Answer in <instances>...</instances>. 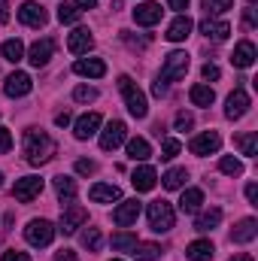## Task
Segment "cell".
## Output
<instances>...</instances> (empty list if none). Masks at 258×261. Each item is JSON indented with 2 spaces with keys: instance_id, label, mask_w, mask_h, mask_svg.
<instances>
[{
  "instance_id": "17",
  "label": "cell",
  "mask_w": 258,
  "mask_h": 261,
  "mask_svg": "<svg viewBox=\"0 0 258 261\" xmlns=\"http://www.w3.org/2000/svg\"><path fill=\"white\" fill-rule=\"evenodd\" d=\"M134 21L143 24V28L158 24V21H161V6H158V3H140V6L134 9Z\"/></svg>"
},
{
  "instance_id": "15",
  "label": "cell",
  "mask_w": 258,
  "mask_h": 261,
  "mask_svg": "<svg viewBox=\"0 0 258 261\" xmlns=\"http://www.w3.org/2000/svg\"><path fill=\"white\" fill-rule=\"evenodd\" d=\"M192 28H194V21L189 15H176V18L167 24V34H164V37H167L170 43H183V40L192 34Z\"/></svg>"
},
{
  "instance_id": "11",
  "label": "cell",
  "mask_w": 258,
  "mask_h": 261,
  "mask_svg": "<svg viewBox=\"0 0 258 261\" xmlns=\"http://www.w3.org/2000/svg\"><path fill=\"white\" fill-rule=\"evenodd\" d=\"M31 88H34V82H31V76H28V73H21V70L9 73V76H6V82H3V91H6L9 97H24Z\"/></svg>"
},
{
  "instance_id": "48",
  "label": "cell",
  "mask_w": 258,
  "mask_h": 261,
  "mask_svg": "<svg viewBox=\"0 0 258 261\" xmlns=\"http://www.w3.org/2000/svg\"><path fill=\"white\" fill-rule=\"evenodd\" d=\"M55 261H79V258H76L73 249H61V252H55Z\"/></svg>"
},
{
  "instance_id": "38",
  "label": "cell",
  "mask_w": 258,
  "mask_h": 261,
  "mask_svg": "<svg viewBox=\"0 0 258 261\" xmlns=\"http://www.w3.org/2000/svg\"><path fill=\"white\" fill-rule=\"evenodd\" d=\"M58 21H61V24H73V21H79V9H76L73 3H61V6H58Z\"/></svg>"
},
{
  "instance_id": "12",
  "label": "cell",
  "mask_w": 258,
  "mask_h": 261,
  "mask_svg": "<svg viewBox=\"0 0 258 261\" xmlns=\"http://www.w3.org/2000/svg\"><path fill=\"white\" fill-rule=\"evenodd\" d=\"M18 18H21V24H28V28H43V24H46V9H43L40 3H34V0H24L21 9H18Z\"/></svg>"
},
{
  "instance_id": "7",
  "label": "cell",
  "mask_w": 258,
  "mask_h": 261,
  "mask_svg": "<svg viewBox=\"0 0 258 261\" xmlns=\"http://www.w3.org/2000/svg\"><path fill=\"white\" fill-rule=\"evenodd\" d=\"M125 140H128V125L116 119V122H110L107 130L100 134V149H104V152H113V149H119Z\"/></svg>"
},
{
  "instance_id": "47",
  "label": "cell",
  "mask_w": 258,
  "mask_h": 261,
  "mask_svg": "<svg viewBox=\"0 0 258 261\" xmlns=\"http://www.w3.org/2000/svg\"><path fill=\"white\" fill-rule=\"evenodd\" d=\"M152 94H155V97H164V94H167V82L155 79V82H152Z\"/></svg>"
},
{
  "instance_id": "29",
  "label": "cell",
  "mask_w": 258,
  "mask_h": 261,
  "mask_svg": "<svg viewBox=\"0 0 258 261\" xmlns=\"http://www.w3.org/2000/svg\"><path fill=\"white\" fill-rule=\"evenodd\" d=\"M219 222H222V210H219V206H213V210H207V213H200V216H197L194 228H197V231H213Z\"/></svg>"
},
{
  "instance_id": "14",
  "label": "cell",
  "mask_w": 258,
  "mask_h": 261,
  "mask_svg": "<svg viewBox=\"0 0 258 261\" xmlns=\"http://www.w3.org/2000/svg\"><path fill=\"white\" fill-rule=\"evenodd\" d=\"M91 46H94V37H91L88 28H76V31L70 34V40H67V49H70L73 55H88Z\"/></svg>"
},
{
  "instance_id": "54",
  "label": "cell",
  "mask_w": 258,
  "mask_h": 261,
  "mask_svg": "<svg viewBox=\"0 0 258 261\" xmlns=\"http://www.w3.org/2000/svg\"><path fill=\"white\" fill-rule=\"evenodd\" d=\"M6 21H9V6L0 0V24H6Z\"/></svg>"
},
{
  "instance_id": "27",
  "label": "cell",
  "mask_w": 258,
  "mask_h": 261,
  "mask_svg": "<svg viewBox=\"0 0 258 261\" xmlns=\"http://www.w3.org/2000/svg\"><path fill=\"white\" fill-rule=\"evenodd\" d=\"M189 97H192L194 107H213V100H216V91H213L210 85H192Z\"/></svg>"
},
{
  "instance_id": "21",
  "label": "cell",
  "mask_w": 258,
  "mask_h": 261,
  "mask_svg": "<svg viewBox=\"0 0 258 261\" xmlns=\"http://www.w3.org/2000/svg\"><path fill=\"white\" fill-rule=\"evenodd\" d=\"M88 197H91L94 203H113V200H122V189H119V186H104V182H97V186H91Z\"/></svg>"
},
{
  "instance_id": "52",
  "label": "cell",
  "mask_w": 258,
  "mask_h": 261,
  "mask_svg": "<svg viewBox=\"0 0 258 261\" xmlns=\"http://www.w3.org/2000/svg\"><path fill=\"white\" fill-rule=\"evenodd\" d=\"M55 125H58V128H67V125H70V113H58V116H55Z\"/></svg>"
},
{
  "instance_id": "39",
  "label": "cell",
  "mask_w": 258,
  "mask_h": 261,
  "mask_svg": "<svg viewBox=\"0 0 258 261\" xmlns=\"http://www.w3.org/2000/svg\"><path fill=\"white\" fill-rule=\"evenodd\" d=\"M203 3V9L210 12V15H219V12H228L231 6H234V0H200Z\"/></svg>"
},
{
  "instance_id": "36",
  "label": "cell",
  "mask_w": 258,
  "mask_h": 261,
  "mask_svg": "<svg viewBox=\"0 0 258 261\" xmlns=\"http://www.w3.org/2000/svg\"><path fill=\"white\" fill-rule=\"evenodd\" d=\"M219 170H222V173H228V176H240V173H243V161H240V158L225 155V158L219 161Z\"/></svg>"
},
{
  "instance_id": "28",
  "label": "cell",
  "mask_w": 258,
  "mask_h": 261,
  "mask_svg": "<svg viewBox=\"0 0 258 261\" xmlns=\"http://www.w3.org/2000/svg\"><path fill=\"white\" fill-rule=\"evenodd\" d=\"M152 155V146L143 140V137H134V140H128V158L131 161H146Z\"/></svg>"
},
{
  "instance_id": "56",
  "label": "cell",
  "mask_w": 258,
  "mask_h": 261,
  "mask_svg": "<svg viewBox=\"0 0 258 261\" xmlns=\"http://www.w3.org/2000/svg\"><path fill=\"white\" fill-rule=\"evenodd\" d=\"M0 186H3V173H0Z\"/></svg>"
},
{
  "instance_id": "41",
  "label": "cell",
  "mask_w": 258,
  "mask_h": 261,
  "mask_svg": "<svg viewBox=\"0 0 258 261\" xmlns=\"http://www.w3.org/2000/svg\"><path fill=\"white\" fill-rule=\"evenodd\" d=\"M161 152H164L161 158H176V155H179V140L167 137V140H164V146H161Z\"/></svg>"
},
{
  "instance_id": "30",
  "label": "cell",
  "mask_w": 258,
  "mask_h": 261,
  "mask_svg": "<svg viewBox=\"0 0 258 261\" xmlns=\"http://www.w3.org/2000/svg\"><path fill=\"white\" fill-rule=\"evenodd\" d=\"M55 192H58V197L64 203H73L76 200V182L70 176H55Z\"/></svg>"
},
{
  "instance_id": "19",
  "label": "cell",
  "mask_w": 258,
  "mask_h": 261,
  "mask_svg": "<svg viewBox=\"0 0 258 261\" xmlns=\"http://www.w3.org/2000/svg\"><path fill=\"white\" fill-rule=\"evenodd\" d=\"M73 73L88 76V79H100V76L107 73V64H104L100 58H79V61L73 64Z\"/></svg>"
},
{
  "instance_id": "51",
  "label": "cell",
  "mask_w": 258,
  "mask_h": 261,
  "mask_svg": "<svg viewBox=\"0 0 258 261\" xmlns=\"http://www.w3.org/2000/svg\"><path fill=\"white\" fill-rule=\"evenodd\" d=\"M246 197H249L252 203H258V186H255V182H249V186H246Z\"/></svg>"
},
{
  "instance_id": "53",
  "label": "cell",
  "mask_w": 258,
  "mask_h": 261,
  "mask_svg": "<svg viewBox=\"0 0 258 261\" xmlns=\"http://www.w3.org/2000/svg\"><path fill=\"white\" fill-rule=\"evenodd\" d=\"M243 21H246V28H255V9H246L243 12Z\"/></svg>"
},
{
  "instance_id": "22",
  "label": "cell",
  "mask_w": 258,
  "mask_h": 261,
  "mask_svg": "<svg viewBox=\"0 0 258 261\" xmlns=\"http://www.w3.org/2000/svg\"><path fill=\"white\" fill-rule=\"evenodd\" d=\"M131 182H134V189H137V192H152V189H155V182H158V173H155L152 167H137V170H134V176H131Z\"/></svg>"
},
{
  "instance_id": "46",
  "label": "cell",
  "mask_w": 258,
  "mask_h": 261,
  "mask_svg": "<svg viewBox=\"0 0 258 261\" xmlns=\"http://www.w3.org/2000/svg\"><path fill=\"white\" fill-rule=\"evenodd\" d=\"M3 261H31V255L18 252V249H9V252H3Z\"/></svg>"
},
{
  "instance_id": "57",
  "label": "cell",
  "mask_w": 258,
  "mask_h": 261,
  "mask_svg": "<svg viewBox=\"0 0 258 261\" xmlns=\"http://www.w3.org/2000/svg\"><path fill=\"white\" fill-rule=\"evenodd\" d=\"M249 3H255V0H249Z\"/></svg>"
},
{
  "instance_id": "3",
  "label": "cell",
  "mask_w": 258,
  "mask_h": 261,
  "mask_svg": "<svg viewBox=\"0 0 258 261\" xmlns=\"http://www.w3.org/2000/svg\"><path fill=\"white\" fill-rule=\"evenodd\" d=\"M119 88H122V94H125V107H128L131 116H134V119H146V113H149L146 94L131 82V76H119Z\"/></svg>"
},
{
  "instance_id": "2",
  "label": "cell",
  "mask_w": 258,
  "mask_h": 261,
  "mask_svg": "<svg viewBox=\"0 0 258 261\" xmlns=\"http://www.w3.org/2000/svg\"><path fill=\"white\" fill-rule=\"evenodd\" d=\"M146 216H149V228L155 234H167L173 228V222H176V213H173V206L167 200H152L149 210H146Z\"/></svg>"
},
{
  "instance_id": "13",
  "label": "cell",
  "mask_w": 258,
  "mask_h": 261,
  "mask_svg": "<svg viewBox=\"0 0 258 261\" xmlns=\"http://www.w3.org/2000/svg\"><path fill=\"white\" fill-rule=\"evenodd\" d=\"M52 55H55V43L52 40H37L31 46V52H28V61L34 67H46L52 61Z\"/></svg>"
},
{
  "instance_id": "58",
  "label": "cell",
  "mask_w": 258,
  "mask_h": 261,
  "mask_svg": "<svg viewBox=\"0 0 258 261\" xmlns=\"http://www.w3.org/2000/svg\"><path fill=\"white\" fill-rule=\"evenodd\" d=\"M113 261H119V258H113Z\"/></svg>"
},
{
  "instance_id": "31",
  "label": "cell",
  "mask_w": 258,
  "mask_h": 261,
  "mask_svg": "<svg viewBox=\"0 0 258 261\" xmlns=\"http://www.w3.org/2000/svg\"><path fill=\"white\" fill-rule=\"evenodd\" d=\"M0 52H3V58H6L9 64H18V61L24 58V46H21V40H6V43L0 46Z\"/></svg>"
},
{
  "instance_id": "1",
  "label": "cell",
  "mask_w": 258,
  "mask_h": 261,
  "mask_svg": "<svg viewBox=\"0 0 258 261\" xmlns=\"http://www.w3.org/2000/svg\"><path fill=\"white\" fill-rule=\"evenodd\" d=\"M52 155H55V140H52L46 130H40V128L24 130V158H28V164L40 167V164H46Z\"/></svg>"
},
{
  "instance_id": "45",
  "label": "cell",
  "mask_w": 258,
  "mask_h": 261,
  "mask_svg": "<svg viewBox=\"0 0 258 261\" xmlns=\"http://www.w3.org/2000/svg\"><path fill=\"white\" fill-rule=\"evenodd\" d=\"M173 125H176V130H189V128H192V125H194V119H192V116H189V113H179Z\"/></svg>"
},
{
  "instance_id": "43",
  "label": "cell",
  "mask_w": 258,
  "mask_h": 261,
  "mask_svg": "<svg viewBox=\"0 0 258 261\" xmlns=\"http://www.w3.org/2000/svg\"><path fill=\"white\" fill-rule=\"evenodd\" d=\"M9 149H12V134L6 128H0V155H6Z\"/></svg>"
},
{
  "instance_id": "25",
  "label": "cell",
  "mask_w": 258,
  "mask_h": 261,
  "mask_svg": "<svg viewBox=\"0 0 258 261\" xmlns=\"http://www.w3.org/2000/svg\"><path fill=\"white\" fill-rule=\"evenodd\" d=\"M213 243L210 240H194V243H189V249H186V258L189 261H210L213 258Z\"/></svg>"
},
{
  "instance_id": "55",
  "label": "cell",
  "mask_w": 258,
  "mask_h": 261,
  "mask_svg": "<svg viewBox=\"0 0 258 261\" xmlns=\"http://www.w3.org/2000/svg\"><path fill=\"white\" fill-rule=\"evenodd\" d=\"M228 261H255L252 255H246V252H240V255H234V258H228Z\"/></svg>"
},
{
  "instance_id": "9",
  "label": "cell",
  "mask_w": 258,
  "mask_h": 261,
  "mask_svg": "<svg viewBox=\"0 0 258 261\" xmlns=\"http://www.w3.org/2000/svg\"><path fill=\"white\" fill-rule=\"evenodd\" d=\"M219 146H222V137L216 130H203V134H197L192 143H189L192 155H216Z\"/></svg>"
},
{
  "instance_id": "5",
  "label": "cell",
  "mask_w": 258,
  "mask_h": 261,
  "mask_svg": "<svg viewBox=\"0 0 258 261\" xmlns=\"http://www.w3.org/2000/svg\"><path fill=\"white\" fill-rule=\"evenodd\" d=\"M189 73V52H170L164 58V67H161V82H176Z\"/></svg>"
},
{
  "instance_id": "33",
  "label": "cell",
  "mask_w": 258,
  "mask_h": 261,
  "mask_svg": "<svg viewBox=\"0 0 258 261\" xmlns=\"http://www.w3.org/2000/svg\"><path fill=\"white\" fill-rule=\"evenodd\" d=\"M234 143H237V149H240L243 155H249V158L258 155V134H240Z\"/></svg>"
},
{
  "instance_id": "26",
  "label": "cell",
  "mask_w": 258,
  "mask_h": 261,
  "mask_svg": "<svg viewBox=\"0 0 258 261\" xmlns=\"http://www.w3.org/2000/svg\"><path fill=\"white\" fill-rule=\"evenodd\" d=\"M200 203H203V192H200V189H186L183 197H179V210H183V213H197Z\"/></svg>"
},
{
  "instance_id": "40",
  "label": "cell",
  "mask_w": 258,
  "mask_h": 261,
  "mask_svg": "<svg viewBox=\"0 0 258 261\" xmlns=\"http://www.w3.org/2000/svg\"><path fill=\"white\" fill-rule=\"evenodd\" d=\"M73 100H79V103H91V100H97V88H91V85H79V88L73 91Z\"/></svg>"
},
{
  "instance_id": "18",
  "label": "cell",
  "mask_w": 258,
  "mask_h": 261,
  "mask_svg": "<svg viewBox=\"0 0 258 261\" xmlns=\"http://www.w3.org/2000/svg\"><path fill=\"white\" fill-rule=\"evenodd\" d=\"M100 128V116L97 113H85L82 119H76V125H73V134H76V140H88V137H94Z\"/></svg>"
},
{
  "instance_id": "50",
  "label": "cell",
  "mask_w": 258,
  "mask_h": 261,
  "mask_svg": "<svg viewBox=\"0 0 258 261\" xmlns=\"http://www.w3.org/2000/svg\"><path fill=\"white\" fill-rule=\"evenodd\" d=\"M167 6L176 9V12H183V9H189V0H167Z\"/></svg>"
},
{
  "instance_id": "23",
  "label": "cell",
  "mask_w": 258,
  "mask_h": 261,
  "mask_svg": "<svg viewBox=\"0 0 258 261\" xmlns=\"http://www.w3.org/2000/svg\"><path fill=\"white\" fill-rule=\"evenodd\" d=\"M258 234V222L255 219H243V222H237V228L231 231V240L234 243H249V240H255Z\"/></svg>"
},
{
  "instance_id": "42",
  "label": "cell",
  "mask_w": 258,
  "mask_h": 261,
  "mask_svg": "<svg viewBox=\"0 0 258 261\" xmlns=\"http://www.w3.org/2000/svg\"><path fill=\"white\" fill-rule=\"evenodd\" d=\"M200 76H203L207 82H216V79L222 76V70H219L216 64H203V70H200Z\"/></svg>"
},
{
  "instance_id": "37",
  "label": "cell",
  "mask_w": 258,
  "mask_h": 261,
  "mask_svg": "<svg viewBox=\"0 0 258 261\" xmlns=\"http://www.w3.org/2000/svg\"><path fill=\"white\" fill-rule=\"evenodd\" d=\"M100 240H104V237H100L97 228H85V231H82V246H85L88 252H97V249H100Z\"/></svg>"
},
{
  "instance_id": "10",
  "label": "cell",
  "mask_w": 258,
  "mask_h": 261,
  "mask_svg": "<svg viewBox=\"0 0 258 261\" xmlns=\"http://www.w3.org/2000/svg\"><path fill=\"white\" fill-rule=\"evenodd\" d=\"M85 219H88V213H85L82 206H67L64 213H61L58 231H61V234H76V231L85 225Z\"/></svg>"
},
{
  "instance_id": "24",
  "label": "cell",
  "mask_w": 258,
  "mask_h": 261,
  "mask_svg": "<svg viewBox=\"0 0 258 261\" xmlns=\"http://www.w3.org/2000/svg\"><path fill=\"white\" fill-rule=\"evenodd\" d=\"M200 31L207 34V37H213V40H228V34H231V24L228 21H213V18H203L200 21Z\"/></svg>"
},
{
  "instance_id": "20",
  "label": "cell",
  "mask_w": 258,
  "mask_h": 261,
  "mask_svg": "<svg viewBox=\"0 0 258 261\" xmlns=\"http://www.w3.org/2000/svg\"><path fill=\"white\" fill-rule=\"evenodd\" d=\"M255 46L249 43V40H243V43H237V49H234V55H231V61L234 67H240V70H246V67L255 64Z\"/></svg>"
},
{
  "instance_id": "32",
  "label": "cell",
  "mask_w": 258,
  "mask_h": 261,
  "mask_svg": "<svg viewBox=\"0 0 258 261\" xmlns=\"http://www.w3.org/2000/svg\"><path fill=\"white\" fill-rule=\"evenodd\" d=\"M164 189H170V192H176V189H183L186 186V179H189V173L183 170V167H173V170H167L164 176Z\"/></svg>"
},
{
  "instance_id": "4",
  "label": "cell",
  "mask_w": 258,
  "mask_h": 261,
  "mask_svg": "<svg viewBox=\"0 0 258 261\" xmlns=\"http://www.w3.org/2000/svg\"><path fill=\"white\" fill-rule=\"evenodd\" d=\"M52 237H55V225L46 222V219H31L28 228H24V240L31 246H49Z\"/></svg>"
},
{
  "instance_id": "6",
  "label": "cell",
  "mask_w": 258,
  "mask_h": 261,
  "mask_svg": "<svg viewBox=\"0 0 258 261\" xmlns=\"http://www.w3.org/2000/svg\"><path fill=\"white\" fill-rule=\"evenodd\" d=\"M43 186H46V182H43L40 176H21V179H15V186H12V197L21 200V203H31L34 197H40Z\"/></svg>"
},
{
  "instance_id": "34",
  "label": "cell",
  "mask_w": 258,
  "mask_h": 261,
  "mask_svg": "<svg viewBox=\"0 0 258 261\" xmlns=\"http://www.w3.org/2000/svg\"><path fill=\"white\" fill-rule=\"evenodd\" d=\"M134 249H137L134 252V261H158V255H161V249L155 243H137Z\"/></svg>"
},
{
  "instance_id": "8",
  "label": "cell",
  "mask_w": 258,
  "mask_h": 261,
  "mask_svg": "<svg viewBox=\"0 0 258 261\" xmlns=\"http://www.w3.org/2000/svg\"><path fill=\"white\" fill-rule=\"evenodd\" d=\"M249 94L243 91V88H234L231 94H228V103H225V116L231 119V122H237V119H243L246 113H249Z\"/></svg>"
},
{
  "instance_id": "16",
  "label": "cell",
  "mask_w": 258,
  "mask_h": 261,
  "mask_svg": "<svg viewBox=\"0 0 258 261\" xmlns=\"http://www.w3.org/2000/svg\"><path fill=\"white\" fill-rule=\"evenodd\" d=\"M137 216H140V200L134 197V200H122L119 206H116V213H113V222L116 225H134L137 222Z\"/></svg>"
},
{
  "instance_id": "44",
  "label": "cell",
  "mask_w": 258,
  "mask_h": 261,
  "mask_svg": "<svg viewBox=\"0 0 258 261\" xmlns=\"http://www.w3.org/2000/svg\"><path fill=\"white\" fill-rule=\"evenodd\" d=\"M76 173H82V176H91V173H94V161H85V158H79V161H76Z\"/></svg>"
},
{
  "instance_id": "49",
  "label": "cell",
  "mask_w": 258,
  "mask_h": 261,
  "mask_svg": "<svg viewBox=\"0 0 258 261\" xmlns=\"http://www.w3.org/2000/svg\"><path fill=\"white\" fill-rule=\"evenodd\" d=\"M73 6H76V9H94L97 0H73Z\"/></svg>"
},
{
  "instance_id": "35",
  "label": "cell",
  "mask_w": 258,
  "mask_h": 261,
  "mask_svg": "<svg viewBox=\"0 0 258 261\" xmlns=\"http://www.w3.org/2000/svg\"><path fill=\"white\" fill-rule=\"evenodd\" d=\"M110 243H113V249H116V252H128V249L137 246V237L128 234V231H119V234H113V240H110Z\"/></svg>"
}]
</instances>
